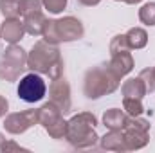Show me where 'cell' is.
Returning a JSON list of instances; mask_svg holds the SVG:
<instances>
[{
    "instance_id": "cell-1",
    "label": "cell",
    "mask_w": 155,
    "mask_h": 153,
    "mask_svg": "<svg viewBox=\"0 0 155 153\" xmlns=\"http://www.w3.org/2000/svg\"><path fill=\"white\" fill-rule=\"evenodd\" d=\"M27 67L33 72L47 74L51 79L63 76V60L60 49L45 40L36 41L31 52L27 54Z\"/></svg>"
},
{
    "instance_id": "cell-2",
    "label": "cell",
    "mask_w": 155,
    "mask_h": 153,
    "mask_svg": "<svg viewBox=\"0 0 155 153\" xmlns=\"http://www.w3.org/2000/svg\"><path fill=\"white\" fill-rule=\"evenodd\" d=\"M121 77L112 70L110 63H101L85 74L83 92L88 99H99L107 94H112L119 86Z\"/></svg>"
},
{
    "instance_id": "cell-3",
    "label": "cell",
    "mask_w": 155,
    "mask_h": 153,
    "mask_svg": "<svg viewBox=\"0 0 155 153\" xmlns=\"http://www.w3.org/2000/svg\"><path fill=\"white\" fill-rule=\"evenodd\" d=\"M96 124L97 119L94 114L83 112V114L74 115L69 121V128H67V141L74 146V148H90L97 142V133H96Z\"/></svg>"
},
{
    "instance_id": "cell-4",
    "label": "cell",
    "mask_w": 155,
    "mask_h": 153,
    "mask_svg": "<svg viewBox=\"0 0 155 153\" xmlns=\"http://www.w3.org/2000/svg\"><path fill=\"white\" fill-rule=\"evenodd\" d=\"M83 33H85L83 24L78 18L65 16V18H60V20H47L41 36H43L45 41H49L52 45H58L61 41L79 40L83 36Z\"/></svg>"
},
{
    "instance_id": "cell-5",
    "label": "cell",
    "mask_w": 155,
    "mask_h": 153,
    "mask_svg": "<svg viewBox=\"0 0 155 153\" xmlns=\"http://www.w3.org/2000/svg\"><path fill=\"white\" fill-rule=\"evenodd\" d=\"M150 132V124L146 119H137V117H130L126 121V126L123 128V135H124V142L128 150H139L143 146L148 144V135Z\"/></svg>"
},
{
    "instance_id": "cell-6",
    "label": "cell",
    "mask_w": 155,
    "mask_h": 153,
    "mask_svg": "<svg viewBox=\"0 0 155 153\" xmlns=\"http://www.w3.org/2000/svg\"><path fill=\"white\" fill-rule=\"evenodd\" d=\"M47 92L45 81L41 79V76H38L36 72H31L27 76H24L18 83V97L25 103H36L41 101L43 96Z\"/></svg>"
},
{
    "instance_id": "cell-7",
    "label": "cell",
    "mask_w": 155,
    "mask_h": 153,
    "mask_svg": "<svg viewBox=\"0 0 155 153\" xmlns=\"http://www.w3.org/2000/svg\"><path fill=\"white\" fill-rule=\"evenodd\" d=\"M36 122H38V110H24V112L9 114L4 121V126H5V132L18 135V133L27 132Z\"/></svg>"
},
{
    "instance_id": "cell-8",
    "label": "cell",
    "mask_w": 155,
    "mask_h": 153,
    "mask_svg": "<svg viewBox=\"0 0 155 153\" xmlns=\"http://www.w3.org/2000/svg\"><path fill=\"white\" fill-rule=\"evenodd\" d=\"M49 96H51V101L61 110L63 115L71 112V106H72L71 105V85L63 76L52 79L51 88H49Z\"/></svg>"
},
{
    "instance_id": "cell-9",
    "label": "cell",
    "mask_w": 155,
    "mask_h": 153,
    "mask_svg": "<svg viewBox=\"0 0 155 153\" xmlns=\"http://www.w3.org/2000/svg\"><path fill=\"white\" fill-rule=\"evenodd\" d=\"M24 34H25V27H24V22L20 18H5V22L0 27V36L9 45L18 43L24 38Z\"/></svg>"
},
{
    "instance_id": "cell-10",
    "label": "cell",
    "mask_w": 155,
    "mask_h": 153,
    "mask_svg": "<svg viewBox=\"0 0 155 153\" xmlns=\"http://www.w3.org/2000/svg\"><path fill=\"white\" fill-rule=\"evenodd\" d=\"M110 67L119 77L126 76L134 70V58L130 50H123V52H114L110 54Z\"/></svg>"
},
{
    "instance_id": "cell-11",
    "label": "cell",
    "mask_w": 155,
    "mask_h": 153,
    "mask_svg": "<svg viewBox=\"0 0 155 153\" xmlns=\"http://www.w3.org/2000/svg\"><path fill=\"white\" fill-rule=\"evenodd\" d=\"M22 22H24L25 33H29L33 36H41L43 29H45V24H47V18H45V15L41 11H36V13L25 15Z\"/></svg>"
},
{
    "instance_id": "cell-12",
    "label": "cell",
    "mask_w": 155,
    "mask_h": 153,
    "mask_svg": "<svg viewBox=\"0 0 155 153\" xmlns=\"http://www.w3.org/2000/svg\"><path fill=\"white\" fill-rule=\"evenodd\" d=\"M2 60L9 61L11 65L15 67H20V69H27V54L22 47H18L16 43H11L0 56Z\"/></svg>"
},
{
    "instance_id": "cell-13",
    "label": "cell",
    "mask_w": 155,
    "mask_h": 153,
    "mask_svg": "<svg viewBox=\"0 0 155 153\" xmlns=\"http://www.w3.org/2000/svg\"><path fill=\"white\" fill-rule=\"evenodd\" d=\"M63 114H61V110L52 103V101H49V103H45L41 108H38V122L43 126V128H49L51 124H54L58 119H61Z\"/></svg>"
},
{
    "instance_id": "cell-14",
    "label": "cell",
    "mask_w": 155,
    "mask_h": 153,
    "mask_svg": "<svg viewBox=\"0 0 155 153\" xmlns=\"http://www.w3.org/2000/svg\"><path fill=\"white\" fill-rule=\"evenodd\" d=\"M121 92H123V96H124V97H135V99H143V97H144V94H146L148 90H146V85H144V81L137 76V77H130V79H126V81L123 83V88H121Z\"/></svg>"
},
{
    "instance_id": "cell-15",
    "label": "cell",
    "mask_w": 155,
    "mask_h": 153,
    "mask_svg": "<svg viewBox=\"0 0 155 153\" xmlns=\"http://www.w3.org/2000/svg\"><path fill=\"white\" fill-rule=\"evenodd\" d=\"M101 146L105 150H114V151H126V142H124V135L123 130H110L103 139H101Z\"/></svg>"
},
{
    "instance_id": "cell-16",
    "label": "cell",
    "mask_w": 155,
    "mask_h": 153,
    "mask_svg": "<svg viewBox=\"0 0 155 153\" xmlns=\"http://www.w3.org/2000/svg\"><path fill=\"white\" fill-rule=\"evenodd\" d=\"M126 121H128V114L119 110V108L107 110L105 115H103V124L108 130H123L126 126Z\"/></svg>"
},
{
    "instance_id": "cell-17",
    "label": "cell",
    "mask_w": 155,
    "mask_h": 153,
    "mask_svg": "<svg viewBox=\"0 0 155 153\" xmlns=\"http://www.w3.org/2000/svg\"><path fill=\"white\" fill-rule=\"evenodd\" d=\"M124 36H126V41H128L130 49H143L148 43V34L141 27H132Z\"/></svg>"
},
{
    "instance_id": "cell-18",
    "label": "cell",
    "mask_w": 155,
    "mask_h": 153,
    "mask_svg": "<svg viewBox=\"0 0 155 153\" xmlns=\"http://www.w3.org/2000/svg\"><path fill=\"white\" fill-rule=\"evenodd\" d=\"M22 72H24V69L15 67L9 61L0 58V79H4V81H16Z\"/></svg>"
},
{
    "instance_id": "cell-19",
    "label": "cell",
    "mask_w": 155,
    "mask_h": 153,
    "mask_svg": "<svg viewBox=\"0 0 155 153\" xmlns=\"http://www.w3.org/2000/svg\"><path fill=\"white\" fill-rule=\"evenodd\" d=\"M0 11L5 18H20V0H0Z\"/></svg>"
},
{
    "instance_id": "cell-20",
    "label": "cell",
    "mask_w": 155,
    "mask_h": 153,
    "mask_svg": "<svg viewBox=\"0 0 155 153\" xmlns=\"http://www.w3.org/2000/svg\"><path fill=\"white\" fill-rule=\"evenodd\" d=\"M67 128H69V122L61 117V119H58L54 124H51L49 128H45V132H47L52 139H63V137H67Z\"/></svg>"
},
{
    "instance_id": "cell-21",
    "label": "cell",
    "mask_w": 155,
    "mask_h": 153,
    "mask_svg": "<svg viewBox=\"0 0 155 153\" xmlns=\"http://www.w3.org/2000/svg\"><path fill=\"white\" fill-rule=\"evenodd\" d=\"M123 108L130 117H139L143 114V110H144L141 99H135V97H124L123 99Z\"/></svg>"
},
{
    "instance_id": "cell-22",
    "label": "cell",
    "mask_w": 155,
    "mask_h": 153,
    "mask_svg": "<svg viewBox=\"0 0 155 153\" xmlns=\"http://www.w3.org/2000/svg\"><path fill=\"white\" fill-rule=\"evenodd\" d=\"M139 20L144 25H155V2H148L139 9Z\"/></svg>"
},
{
    "instance_id": "cell-23",
    "label": "cell",
    "mask_w": 155,
    "mask_h": 153,
    "mask_svg": "<svg viewBox=\"0 0 155 153\" xmlns=\"http://www.w3.org/2000/svg\"><path fill=\"white\" fill-rule=\"evenodd\" d=\"M41 11V0H20V16Z\"/></svg>"
},
{
    "instance_id": "cell-24",
    "label": "cell",
    "mask_w": 155,
    "mask_h": 153,
    "mask_svg": "<svg viewBox=\"0 0 155 153\" xmlns=\"http://www.w3.org/2000/svg\"><path fill=\"white\" fill-rule=\"evenodd\" d=\"M123 50H132V49H130V45H128L124 34H117V36H114L112 41H110V54H114V52H123Z\"/></svg>"
},
{
    "instance_id": "cell-25",
    "label": "cell",
    "mask_w": 155,
    "mask_h": 153,
    "mask_svg": "<svg viewBox=\"0 0 155 153\" xmlns=\"http://www.w3.org/2000/svg\"><path fill=\"white\" fill-rule=\"evenodd\" d=\"M41 5H43L49 13L58 15V13H61V11L67 7V0H41Z\"/></svg>"
},
{
    "instance_id": "cell-26",
    "label": "cell",
    "mask_w": 155,
    "mask_h": 153,
    "mask_svg": "<svg viewBox=\"0 0 155 153\" xmlns=\"http://www.w3.org/2000/svg\"><path fill=\"white\" fill-rule=\"evenodd\" d=\"M139 77L144 81V85H146V90H148V92H155V76H153V69H144V70H141Z\"/></svg>"
},
{
    "instance_id": "cell-27",
    "label": "cell",
    "mask_w": 155,
    "mask_h": 153,
    "mask_svg": "<svg viewBox=\"0 0 155 153\" xmlns=\"http://www.w3.org/2000/svg\"><path fill=\"white\" fill-rule=\"evenodd\" d=\"M0 150H2V151H11V150H13V151H25L24 148H20V146H18L16 142H13V141H9V142L5 141V142H4V146H2Z\"/></svg>"
},
{
    "instance_id": "cell-28",
    "label": "cell",
    "mask_w": 155,
    "mask_h": 153,
    "mask_svg": "<svg viewBox=\"0 0 155 153\" xmlns=\"http://www.w3.org/2000/svg\"><path fill=\"white\" fill-rule=\"evenodd\" d=\"M7 110H9V103H7V99L4 96H0V117H4L7 114Z\"/></svg>"
},
{
    "instance_id": "cell-29",
    "label": "cell",
    "mask_w": 155,
    "mask_h": 153,
    "mask_svg": "<svg viewBox=\"0 0 155 153\" xmlns=\"http://www.w3.org/2000/svg\"><path fill=\"white\" fill-rule=\"evenodd\" d=\"M79 4H83V5H97L101 0H78Z\"/></svg>"
},
{
    "instance_id": "cell-30",
    "label": "cell",
    "mask_w": 155,
    "mask_h": 153,
    "mask_svg": "<svg viewBox=\"0 0 155 153\" xmlns=\"http://www.w3.org/2000/svg\"><path fill=\"white\" fill-rule=\"evenodd\" d=\"M124 2H126V4H132V5H134V4H139V2H143V0H124Z\"/></svg>"
},
{
    "instance_id": "cell-31",
    "label": "cell",
    "mask_w": 155,
    "mask_h": 153,
    "mask_svg": "<svg viewBox=\"0 0 155 153\" xmlns=\"http://www.w3.org/2000/svg\"><path fill=\"white\" fill-rule=\"evenodd\" d=\"M4 142H5V137H4V135H2V133H0V148H2V146H4Z\"/></svg>"
},
{
    "instance_id": "cell-32",
    "label": "cell",
    "mask_w": 155,
    "mask_h": 153,
    "mask_svg": "<svg viewBox=\"0 0 155 153\" xmlns=\"http://www.w3.org/2000/svg\"><path fill=\"white\" fill-rule=\"evenodd\" d=\"M153 76H155V67H153Z\"/></svg>"
},
{
    "instance_id": "cell-33",
    "label": "cell",
    "mask_w": 155,
    "mask_h": 153,
    "mask_svg": "<svg viewBox=\"0 0 155 153\" xmlns=\"http://www.w3.org/2000/svg\"><path fill=\"white\" fill-rule=\"evenodd\" d=\"M0 40H2V36H0Z\"/></svg>"
}]
</instances>
